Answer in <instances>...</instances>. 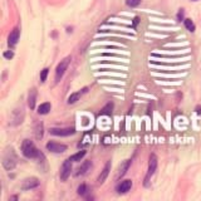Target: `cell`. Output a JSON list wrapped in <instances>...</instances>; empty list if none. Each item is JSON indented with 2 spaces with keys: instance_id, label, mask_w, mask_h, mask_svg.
<instances>
[{
  "instance_id": "6da1fadb",
  "label": "cell",
  "mask_w": 201,
  "mask_h": 201,
  "mask_svg": "<svg viewBox=\"0 0 201 201\" xmlns=\"http://www.w3.org/2000/svg\"><path fill=\"white\" fill-rule=\"evenodd\" d=\"M21 152L26 158H37L39 157L40 152L35 147V145L30 140H24L21 143Z\"/></svg>"
},
{
  "instance_id": "7a4b0ae2",
  "label": "cell",
  "mask_w": 201,
  "mask_h": 201,
  "mask_svg": "<svg viewBox=\"0 0 201 201\" xmlns=\"http://www.w3.org/2000/svg\"><path fill=\"white\" fill-rule=\"evenodd\" d=\"M17 155L14 152V150L11 149H8L5 152H4V156H3V166L5 170L8 171H11L13 168H14L17 166Z\"/></svg>"
},
{
  "instance_id": "3957f363",
  "label": "cell",
  "mask_w": 201,
  "mask_h": 201,
  "mask_svg": "<svg viewBox=\"0 0 201 201\" xmlns=\"http://www.w3.org/2000/svg\"><path fill=\"white\" fill-rule=\"evenodd\" d=\"M157 168V156L156 155H151L150 156V161H149V170H147V173L145 176V181H143V185L145 187H149L150 186V180L151 177L153 176V173Z\"/></svg>"
},
{
  "instance_id": "277c9868",
  "label": "cell",
  "mask_w": 201,
  "mask_h": 201,
  "mask_svg": "<svg viewBox=\"0 0 201 201\" xmlns=\"http://www.w3.org/2000/svg\"><path fill=\"white\" fill-rule=\"evenodd\" d=\"M72 58L71 57H65L63 60H60V63L57 65V68H56V82H59V80L62 79V77L64 75L67 68H68V65L71 63Z\"/></svg>"
},
{
  "instance_id": "5b68a950",
  "label": "cell",
  "mask_w": 201,
  "mask_h": 201,
  "mask_svg": "<svg viewBox=\"0 0 201 201\" xmlns=\"http://www.w3.org/2000/svg\"><path fill=\"white\" fill-rule=\"evenodd\" d=\"M72 162H73V161H72L71 158H67L64 162H63V165H62V167H60V173H59V177H60L62 181H65L67 179L71 176V172H72Z\"/></svg>"
},
{
  "instance_id": "8992f818",
  "label": "cell",
  "mask_w": 201,
  "mask_h": 201,
  "mask_svg": "<svg viewBox=\"0 0 201 201\" xmlns=\"http://www.w3.org/2000/svg\"><path fill=\"white\" fill-rule=\"evenodd\" d=\"M49 133L53 136H60V137H67L72 136L75 133V129L73 127H67V128H50Z\"/></svg>"
},
{
  "instance_id": "52a82bcc",
  "label": "cell",
  "mask_w": 201,
  "mask_h": 201,
  "mask_svg": "<svg viewBox=\"0 0 201 201\" xmlns=\"http://www.w3.org/2000/svg\"><path fill=\"white\" fill-rule=\"evenodd\" d=\"M23 119H24V110L21 108H17L13 111V114H11V125H14V126H18L23 122Z\"/></svg>"
},
{
  "instance_id": "ba28073f",
  "label": "cell",
  "mask_w": 201,
  "mask_h": 201,
  "mask_svg": "<svg viewBox=\"0 0 201 201\" xmlns=\"http://www.w3.org/2000/svg\"><path fill=\"white\" fill-rule=\"evenodd\" d=\"M47 150L54 153H62L64 151H67V146L65 145H60L57 142H48L47 143Z\"/></svg>"
},
{
  "instance_id": "9c48e42d",
  "label": "cell",
  "mask_w": 201,
  "mask_h": 201,
  "mask_svg": "<svg viewBox=\"0 0 201 201\" xmlns=\"http://www.w3.org/2000/svg\"><path fill=\"white\" fill-rule=\"evenodd\" d=\"M111 166H112L111 161H107V164L104 165L103 170L101 171L99 176L97 177V182H98V184H103V182L106 181V179L108 177V175H110V171H111Z\"/></svg>"
},
{
  "instance_id": "30bf717a",
  "label": "cell",
  "mask_w": 201,
  "mask_h": 201,
  "mask_svg": "<svg viewBox=\"0 0 201 201\" xmlns=\"http://www.w3.org/2000/svg\"><path fill=\"white\" fill-rule=\"evenodd\" d=\"M39 186V181L35 177H30V179H25L21 184V190H32Z\"/></svg>"
},
{
  "instance_id": "8fae6325",
  "label": "cell",
  "mask_w": 201,
  "mask_h": 201,
  "mask_svg": "<svg viewBox=\"0 0 201 201\" xmlns=\"http://www.w3.org/2000/svg\"><path fill=\"white\" fill-rule=\"evenodd\" d=\"M131 187H132V181L131 180H123V181H121V184L117 185L116 190L118 194H126L131 190Z\"/></svg>"
},
{
  "instance_id": "7c38bea8",
  "label": "cell",
  "mask_w": 201,
  "mask_h": 201,
  "mask_svg": "<svg viewBox=\"0 0 201 201\" xmlns=\"http://www.w3.org/2000/svg\"><path fill=\"white\" fill-rule=\"evenodd\" d=\"M19 37H20V30H19V28H14V29H13V32L9 34V38H8V44H9V47H14V45L18 43Z\"/></svg>"
},
{
  "instance_id": "4fadbf2b",
  "label": "cell",
  "mask_w": 201,
  "mask_h": 201,
  "mask_svg": "<svg viewBox=\"0 0 201 201\" xmlns=\"http://www.w3.org/2000/svg\"><path fill=\"white\" fill-rule=\"evenodd\" d=\"M131 164H132V160H126L123 164H121V166H119V168H118V172H117V176H116V179H117V180H118L119 177L125 176V173H126V172H127V170L129 168Z\"/></svg>"
},
{
  "instance_id": "5bb4252c",
  "label": "cell",
  "mask_w": 201,
  "mask_h": 201,
  "mask_svg": "<svg viewBox=\"0 0 201 201\" xmlns=\"http://www.w3.org/2000/svg\"><path fill=\"white\" fill-rule=\"evenodd\" d=\"M87 91H88V88L86 87V88L80 89V91H78V92L72 93V95L68 97V104H73V103H75L77 101H79V98L82 97V95H84V93H86Z\"/></svg>"
},
{
  "instance_id": "9a60e30c",
  "label": "cell",
  "mask_w": 201,
  "mask_h": 201,
  "mask_svg": "<svg viewBox=\"0 0 201 201\" xmlns=\"http://www.w3.org/2000/svg\"><path fill=\"white\" fill-rule=\"evenodd\" d=\"M34 135H35L37 140H42L43 138V135H44V125H43V122H35Z\"/></svg>"
},
{
  "instance_id": "2e32d148",
  "label": "cell",
  "mask_w": 201,
  "mask_h": 201,
  "mask_svg": "<svg viewBox=\"0 0 201 201\" xmlns=\"http://www.w3.org/2000/svg\"><path fill=\"white\" fill-rule=\"evenodd\" d=\"M35 102H37V89L32 88L29 91V95H28V106L30 110L35 108Z\"/></svg>"
},
{
  "instance_id": "e0dca14e",
  "label": "cell",
  "mask_w": 201,
  "mask_h": 201,
  "mask_svg": "<svg viewBox=\"0 0 201 201\" xmlns=\"http://www.w3.org/2000/svg\"><path fill=\"white\" fill-rule=\"evenodd\" d=\"M92 167V162H91V161H86V162H83L82 164V166H80V167H78V170H77V172L74 173V175L75 176H80V175H84V173L89 170Z\"/></svg>"
},
{
  "instance_id": "ac0fdd59",
  "label": "cell",
  "mask_w": 201,
  "mask_h": 201,
  "mask_svg": "<svg viewBox=\"0 0 201 201\" xmlns=\"http://www.w3.org/2000/svg\"><path fill=\"white\" fill-rule=\"evenodd\" d=\"M50 108H52V106H50V103H48V102H44V103H42L39 107H38V113L39 114H47V113H49V111H50Z\"/></svg>"
},
{
  "instance_id": "d6986e66",
  "label": "cell",
  "mask_w": 201,
  "mask_h": 201,
  "mask_svg": "<svg viewBox=\"0 0 201 201\" xmlns=\"http://www.w3.org/2000/svg\"><path fill=\"white\" fill-rule=\"evenodd\" d=\"M112 111H113V103H107V104L103 107V108L101 110L99 114H101V116H111Z\"/></svg>"
},
{
  "instance_id": "ffe728a7",
  "label": "cell",
  "mask_w": 201,
  "mask_h": 201,
  "mask_svg": "<svg viewBox=\"0 0 201 201\" xmlns=\"http://www.w3.org/2000/svg\"><path fill=\"white\" fill-rule=\"evenodd\" d=\"M86 155H87V151H86V150H80V151H78L77 153H74L73 156H71L69 158L73 161V162H78V161H80Z\"/></svg>"
},
{
  "instance_id": "44dd1931",
  "label": "cell",
  "mask_w": 201,
  "mask_h": 201,
  "mask_svg": "<svg viewBox=\"0 0 201 201\" xmlns=\"http://www.w3.org/2000/svg\"><path fill=\"white\" fill-rule=\"evenodd\" d=\"M77 192H78V195H80V196H83V197H87V194L89 192V187H88L87 185L82 184V185H79V186H78V189H77Z\"/></svg>"
},
{
  "instance_id": "7402d4cb",
  "label": "cell",
  "mask_w": 201,
  "mask_h": 201,
  "mask_svg": "<svg viewBox=\"0 0 201 201\" xmlns=\"http://www.w3.org/2000/svg\"><path fill=\"white\" fill-rule=\"evenodd\" d=\"M184 24H185V28L189 30V32H191V33L195 32V24H194V21L191 19H185L184 20Z\"/></svg>"
},
{
  "instance_id": "603a6c76",
  "label": "cell",
  "mask_w": 201,
  "mask_h": 201,
  "mask_svg": "<svg viewBox=\"0 0 201 201\" xmlns=\"http://www.w3.org/2000/svg\"><path fill=\"white\" fill-rule=\"evenodd\" d=\"M48 73H49V68H44L42 72H40V82H42V83H44L47 80Z\"/></svg>"
},
{
  "instance_id": "cb8c5ba5",
  "label": "cell",
  "mask_w": 201,
  "mask_h": 201,
  "mask_svg": "<svg viewBox=\"0 0 201 201\" xmlns=\"http://www.w3.org/2000/svg\"><path fill=\"white\" fill-rule=\"evenodd\" d=\"M140 3H141V0H126L127 6H131V8H135V6L140 5Z\"/></svg>"
},
{
  "instance_id": "d4e9b609",
  "label": "cell",
  "mask_w": 201,
  "mask_h": 201,
  "mask_svg": "<svg viewBox=\"0 0 201 201\" xmlns=\"http://www.w3.org/2000/svg\"><path fill=\"white\" fill-rule=\"evenodd\" d=\"M4 58H6V59H11L13 57H14V53H13L11 50H6V52H4Z\"/></svg>"
},
{
  "instance_id": "484cf974",
  "label": "cell",
  "mask_w": 201,
  "mask_h": 201,
  "mask_svg": "<svg viewBox=\"0 0 201 201\" xmlns=\"http://www.w3.org/2000/svg\"><path fill=\"white\" fill-rule=\"evenodd\" d=\"M184 14H185L184 9H180L179 13H177V21H182V20H185V19H184Z\"/></svg>"
},
{
  "instance_id": "4316f807",
  "label": "cell",
  "mask_w": 201,
  "mask_h": 201,
  "mask_svg": "<svg viewBox=\"0 0 201 201\" xmlns=\"http://www.w3.org/2000/svg\"><path fill=\"white\" fill-rule=\"evenodd\" d=\"M196 113L201 114V106H197V107H196Z\"/></svg>"
},
{
  "instance_id": "83f0119b",
  "label": "cell",
  "mask_w": 201,
  "mask_h": 201,
  "mask_svg": "<svg viewBox=\"0 0 201 201\" xmlns=\"http://www.w3.org/2000/svg\"><path fill=\"white\" fill-rule=\"evenodd\" d=\"M83 119H84V122H83V123H84V125H88V118H87V117H84Z\"/></svg>"
},
{
  "instance_id": "f1b7e54d",
  "label": "cell",
  "mask_w": 201,
  "mask_h": 201,
  "mask_svg": "<svg viewBox=\"0 0 201 201\" xmlns=\"http://www.w3.org/2000/svg\"><path fill=\"white\" fill-rule=\"evenodd\" d=\"M191 2H197V0H191Z\"/></svg>"
}]
</instances>
